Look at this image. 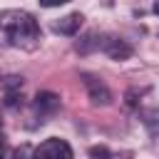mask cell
I'll list each match as a JSON object with an SVG mask.
<instances>
[{
	"label": "cell",
	"instance_id": "9c48e42d",
	"mask_svg": "<svg viewBox=\"0 0 159 159\" xmlns=\"http://www.w3.org/2000/svg\"><path fill=\"white\" fill-rule=\"evenodd\" d=\"M30 154H32V149H30V147H27V144H25V147H20V149H17V152H15V157H17V159H27V157H30Z\"/></svg>",
	"mask_w": 159,
	"mask_h": 159
},
{
	"label": "cell",
	"instance_id": "ba28073f",
	"mask_svg": "<svg viewBox=\"0 0 159 159\" xmlns=\"http://www.w3.org/2000/svg\"><path fill=\"white\" fill-rule=\"evenodd\" d=\"M2 87H5V92H20L22 77H7V80H2Z\"/></svg>",
	"mask_w": 159,
	"mask_h": 159
},
{
	"label": "cell",
	"instance_id": "7c38bea8",
	"mask_svg": "<svg viewBox=\"0 0 159 159\" xmlns=\"http://www.w3.org/2000/svg\"><path fill=\"white\" fill-rule=\"evenodd\" d=\"M0 124H2V119H0Z\"/></svg>",
	"mask_w": 159,
	"mask_h": 159
},
{
	"label": "cell",
	"instance_id": "7a4b0ae2",
	"mask_svg": "<svg viewBox=\"0 0 159 159\" xmlns=\"http://www.w3.org/2000/svg\"><path fill=\"white\" fill-rule=\"evenodd\" d=\"M32 159H75L72 154V147L65 142V139H45L35 152H32Z\"/></svg>",
	"mask_w": 159,
	"mask_h": 159
},
{
	"label": "cell",
	"instance_id": "5b68a950",
	"mask_svg": "<svg viewBox=\"0 0 159 159\" xmlns=\"http://www.w3.org/2000/svg\"><path fill=\"white\" fill-rule=\"evenodd\" d=\"M102 47H104V52H107L112 60H117V62H119V60H129V57H132V45H127L124 40L112 37V40H107Z\"/></svg>",
	"mask_w": 159,
	"mask_h": 159
},
{
	"label": "cell",
	"instance_id": "30bf717a",
	"mask_svg": "<svg viewBox=\"0 0 159 159\" xmlns=\"http://www.w3.org/2000/svg\"><path fill=\"white\" fill-rule=\"evenodd\" d=\"M0 159H5V137L0 134Z\"/></svg>",
	"mask_w": 159,
	"mask_h": 159
},
{
	"label": "cell",
	"instance_id": "3957f363",
	"mask_svg": "<svg viewBox=\"0 0 159 159\" xmlns=\"http://www.w3.org/2000/svg\"><path fill=\"white\" fill-rule=\"evenodd\" d=\"M82 80H84V87H87V92H89L92 104H97V107H107V104L112 102V92H109V87H107L99 77L82 75Z\"/></svg>",
	"mask_w": 159,
	"mask_h": 159
},
{
	"label": "cell",
	"instance_id": "52a82bcc",
	"mask_svg": "<svg viewBox=\"0 0 159 159\" xmlns=\"http://www.w3.org/2000/svg\"><path fill=\"white\" fill-rule=\"evenodd\" d=\"M99 40H102V37H99L97 32H87V35L75 45V47H77V52L87 55V52H92V50H97V47H102V45H104V42H99Z\"/></svg>",
	"mask_w": 159,
	"mask_h": 159
},
{
	"label": "cell",
	"instance_id": "8992f818",
	"mask_svg": "<svg viewBox=\"0 0 159 159\" xmlns=\"http://www.w3.org/2000/svg\"><path fill=\"white\" fill-rule=\"evenodd\" d=\"M60 107V94H55V92H37V97H35V109L40 112V114H50V112H55Z\"/></svg>",
	"mask_w": 159,
	"mask_h": 159
},
{
	"label": "cell",
	"instance_id": "6da1fadb",
	"mask_svg": "<svg viewBox=\"0 0 159 159\" xmlns=\"http://www.w3.org/2000/svg\"><path fill=\"white\" fill-rule=\"evenodd\" d=\"M0 30L10 40V45L22 50H35L40 42V25L25 10H2L0 12Z\"/></svg>",
	"mask_w": 159,
	"mask_h": 159
},
{
	"label": "cell",
	"instance_id": "277c9868",
	"mask_svg": "<svg viewBox=\"0 0 159 159\" xmlns=\"http://www.w3.org/2000/svg\"><path fill=\"white\" fill-rule=\"evenodd\" d=\"M82 20H84V17H82L80 12H70V15L60 17V20H55V22H52V30L60 32V35H77Z\"/></svg>",
	"mask_w": 159,
	"mask_h": 159
},
{
	"label": "cell",
	"instance_id": "8fae6325",
	"mask_svg": "<svg viewBox=\"0 0 159 159\" xmlns=\"http://www.w3.org/2000/svg\"><path fill=\"white\" fill-rule=\"evenodd\" d=\"M152 10H154V12L159 15V2H154V7H152Z\"/></svg>",
	"mask_w": 159,
	"mask_h": 159
}]
</instances>
